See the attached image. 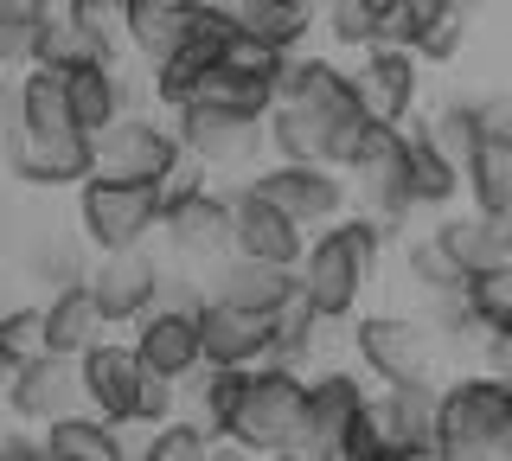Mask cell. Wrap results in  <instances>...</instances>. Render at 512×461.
<instances>
[{"label":"cell","instance_id":"obj_1","mask_svg":"<svg viewBox=\"0 0 512 461\" xmlns=\"http://www.w3.org/2000/svg\"><path fill=\"white\" fill-rule=\"evenodd\" d=\"M384 122L365 109L352 65L340 58H314L295 52L282 77V103L269 109V148L276 161H320V167H346L372 148V135Z\"/></svg>","mask_w":512,"mask_h":461},{"label":"cell","instance_id":"obj_2","mask_svg":"<svg viewBox=\"0 0 512 461\" xmlns=\"http://www.w3.org/2000/svg\"><path fill=\"white\" fill-rule=\"evenodd\" d=\"M7 167H13L20 186H32V193H64V186H84L96 173V135L77 122L64 71H45V65L20 71Z\"/></svg>","mask_w":512,"mask_h":461},{"label":"cell","instance_id":"obj_3","mask_svg":"<svg viewBox=\"0 0 512 461\" xmlns=\"http://www.w3.org/2000/svg\"><path fill=\"white\" fill-rule=\"evenodd\" d=\"M384 231L378 218L346 212L340 225L314 231L308 257H301V295L314 301L320 321H359V301L378 289V263H384Z\"/></svg>","mask_w":512,"mask_h":461},{"label":"cell","instance_id":"obj_4","mask_svg":"<svg viewBox=\"0 0 512 461\" xmlns=\"http://www.w3.org/2000/svg\"><path fill=\"white\" fill-rule=\"evenodd\" d=\"M442 455L455 461H512V378L500 372H455L442 385Z\"/></svg>","mask_w":512,"mask_h":461},{"label":"cell","instance_id":"obj_5","mask_svg":"<svg viewBox=\"0 0 512 461\" xmlns=\"http://www.w3.org/2000/svg\"><path fill=\"white\" fill-rule=\"evenodd\" d=\"M160 244L186 269L192 282H205L224 257H237V205L231 186L205 180H173L167 186V218H160Z\"/></svg>","mask_w":512,"mask_h":461},{"label":"cell","instance_id":"obj_6","mask_svg":"<svg viewBox=\"0 0 512 461\" xmlns=\"http://www.w3.org/2000/svg\"><path fill=\"white\" fill-rule=\"evenodd\" d=\"M352 353H359V372L378 385H436L442 327L423 308H378L352 321Z\"/></svg>","mask_w":512,"mask_h":461},{"label":"cell","instance_id":"obj_7","mask_svg":"<svg viewBox=\"0 0 512 461\" xmlns=\"http://www.w3.org/2000/svg\"><path fill=\"white\" fill-rule=\"evenodd\" d=\"M231 442H244L250 455H282L308 436V372L295 365H250V385L237 397V417L224 429Z\"/></svg>","mask_w":512,"mask_h":461},{"label":"cell","instance_id":"obj_8","mask_svg":"<svg viewBox=\"0 0 512 461\" xmlns=\"http://www.w3.org/2000/svg\"><path fill=\"white\" fill-rule=\"evenodd\" d=\"M167 218V186L148 180H109V173H90L77 186V231L90 237V250H135L148 244Z\"/></svg>","mask_w":512,"mask_h":461},{"label":"cell","instance_id":"obj_9","mask_svg":"<svg viewBox=\"0 0 512 461\" xmlns=\"http://www.w3.org/2000/svg\"><path fill=\"white\" fill-rule=\"evenodd\" d=\"M173 122H180L186 161L205 167V173H256V167L276 161V148H269V116H256V109L192 103Z\"/></svg>","mask_w":512,"mask_h":461},{"label":"cell","instance_id":"obj_10","mask_svg":"<svg viewBox=\"0 0 512 461\" xmlns=\"http://www.w3.org/2000/svg\"><path fill=\"white\" fill-rule=\"evenodd\" d=\"M186 167V141L173 116H154V109H128L116 129L96 135V173L109 180H148V186H173Z\"/></svg>","mask_w":512,"mask_h":461},{"label":"cell","instance_id":"obj_11","mask_svg":"<svg viewBox=\"0 0 512 461\" xmlns=\"http://www.w3.org/2000/svg\"><path fill=\"white\" fill-rule=\"evenodd\" d=\"M352 212H365V218H378L384 231H404L423 205H416L410 193V135L404 129H384L372 135V148L352 161Z\"/></svg>","mask_w":512,"mask_h":461},{"label":"cell","instance_id":"obj_12","mask_svg":"<svg viewBox=\"0 0 512 461\" xmlns=\"http://www.w3.org/2000/svg\"><path fill=\"white\" fill-rule=\"evenodd\" d=\"M269 199L295 218L301 231H327L352 212V173L346 167H320V161H269L250 173Z\"/></svg>","mask_w":512,"mask_h":461},{"label":"cell","instance_id":"obj_13","mask_svg":"<svg viewBox=\"0 0 512 461\" xmlns=\"http://www.w3.org/2000/svg\"><path fill=\"white\" fill-rule=\"evenodd\" d=\"M90 289L96 301H103V314H109V327H135L141 314H154L160 301H167V263L154 257L148 244H135V250H103L90 269Z\"/></svg>","mask_w":512,"mask_h":461},{"label":"cell","instance_id":"obj_14","mask_svg":"<svg viewBox=\"0 0 512 461\" xmlns=\"http://www.w3.org/2000/svg\"><path fill=\"white\" fill-rule=\"evenodd\" d=\"M135 353L148 359V372L173 378V385L199 378V372H205V327H199V301H160L154 314H141V321H135Z\"/></svg>","mask_w":512,"mask_h":461},{"label":"cell","instance_id":"obj_15","mask_svg":"<svg viewBox=\"0 0 512 461\" xmlns=\"http://www.w3.org/2000/svg\"><path fill=\"white\" fill-rule=\"evenodd\" d=\"M84 410H96L103 423L141 417V391H148V359L135 353V340H96L84 359Z\"/></svg>","mask_w":512,"mask_h":461},{"label":"cell","instance_id":"obj_16","mask_svg":"<svg viewBox=\"0 0 512 461\" xmlns=\"http://www.w3.org/2000/svg\"><path fill=\"white\" fill-rule=\"evenodd\" d=\"M352 84H359L365 109H372L378 122H410L416 103H423V58L410 52V45H372V52H352Z\"/></svg>","mask_w":512,"mask_h":461},{"label":"cell","instance_id":"obj_17","mask_svg":"<svg viewBox=\"0 0 512 461\" xmlns=\"http://www.w3.org/2000/svg\"><path fill=\"white\" fill-rule=\"evenodd\" d=\"M231 205H237V257L301 269V257H308V244H314V231H301L295 218H288L282 205L250 180V173L231 186Z\"/></svg>","mask_w":512,"mask_h":461},{"label":"cell","instance_id":"obj_18","mask_svg":"<svg viewBox=\"0 0 512 461\" xmlns=\"http://www.w3.org/2000/svg\"><path fill=\"white\" fill-rule=\"evenodd\" d=\"M7 404L20 423H58L71 417V410H84V372H77V359L64 353H45V359H26V365H7Z\"/></svg>","mask_w":512,"mask_h":461},{"label":"cell","instance_id":"obj_19","mask_svg":"<svg viewBox=\"0 0 512 461\" xmlns=\"http://www.w3.org/2000/svg\"><path fill=\"white\" fill-rule=\"evenodd\" d=\"M372 417H378L384 449H391L397 461H423V455L442 449V436H436L442 385H384L378 404H372Z\"/></svg>","mask_w":512,"mask_h":461},{"label":"cell","instance_id":"obj_20","mask_svg":"<svg viewBox=\"0 0 512 461\" xmlns=\"http://www.w3.org/2000/svg\"><path fill=\"white\" fill-rule=\"evenodd\" d=\"M199 327H205V365H269L276 314H256V308H237V301L199 295Z\"/></svg>","mask_w":512,"mask_h":461},{"label":"cell","instance_id":"obj_21","mask_svg":"<svg viewBox=\"0 0 512 461\" xmlns=\"http://www.w3.org/2000/svg\"><path fill=\"white\" fill-rule=\"evenodd\" d=\"M372 385H359V372H314L308 378V442H320V449H333L340 455L346 449V436L359 429V417L372 410Z\"/></svg>","mask_w":512,"mask_h":461},{"label":"cell","instance_id":"obj_22","mask_svg":"<svg viewBox=\"0 0 512 461\" xmlns=\"http://www.w3.org/2000/svg\"><path fill=\"white\" fill-rule=\"evenodd\" d=\"M199 289H212L218 301H237V308H256V314H282L288 301L301 295V269L256 263V257H224Z\"/></svg>","mask_w":512,"mask_h":461},{"label":"cell","instance_id":"obj_23","mask_svg":"<svg viewBox=\"0 0 512 461\" xmlns=\"http://www.w3.org/2000/svg\"><path fill=\"white\" fill-rule=\"evenodd\" d=\"M64 90H71V109L90 135L116 129V122L135 109V77L122 65H84V71H64Z\"/></svg>","mask_w":512,"mask_h":461},{"label":"cell","instance_id":"obj_24","mask_svg":"<svg viewBox=\"0 0 512 461\" xmlns=\"http://www.w3.org/2000/svg\"><path fill=\"white\" fill-rule=\"evenodd\" d=\"M442 244L461 257L468 276H487V269H512V218L500 212H461V218H442Z\"/></svg>","mask_w":512,"mask_h":461},{"label":"cell","instance_id":"obj_25","mask_svg":"<svg viewBox=\"0 0 512 461\" xmlns=\"http://www.w3.org/2000/svg\"><path fill=\"white\" fill-rule=\"evenodd\" d=\"M45 327H52V353H64V359H84L96 340H109V314L90 282H71V289L45 295Z\"/></svg>","mask_w":512,"mask_h":461},{"label":"cell","instance_id":"obj_26","mask_svg":"<svg viewBox=\"0 0 512 461\" xmlns=\"http://www.w3.org/2000/svg\"><path fill=\"white\" fill-rule=\"evenodd\" d=\"M32 65L45 71H84V65H116V39L109 33H90L84 20H71V13H52V20L39 26V39H32Z\"/></svg>","mask_w":512,"mask_h":461},{"label":"cell","instance_id":"obj_27","mask_svg":"<svg viewBox=\"0 0 512 461\" xmlns=\"http://www.w3.org/2000/svg\"><path fill=\"white\" fill-rule=\"evenodd\" d=\"M423 135L436 141V148L455 161L461 173H468L474 161H480V148H487V122H480V97H448V103H436V109H423Z\"/></svg>","mask_w":512,"mask_h":461},{"label":"cell","instance_id":"obj_28","mask_svg":"<svg viewBox=\"0 0 512 461\" xmlns=\"http://www.w3.org/2000/svg\"><path fill=\"white\" fill-rule=\"evenodd\" d=\"M224 7L237 13V26H244L250 39L276 45L288 58L301 52V39H308V26H314V0H224Z\"/></svg>","mask_w":512,"mask_h":461},{"label":"cell","instance_id":"obj_29","mask_svg":"<svg viewBox=\"0 0 512 461\" xmlns=\"http://www.w3.org/2000/svg\"><path fill=\"white\" fill-rule=\"evenodd\" d=\"M90 237H64V231H32V244H26V276L39 282V289H71V282H90Z\"/></svg>","mask_w":512,"mask_h":461},{"label":"cell","instance_id":"obj_30","mask_svg":"<svg viewBox=\"0 0 512 461\" xmlns=\"http://www.w3.org/2000/svg\"><path fill=\"white\" fill-rule=\"evenodd\" d=\"M404 282L416 289V301H436V295H448V289H461L468 282V269H461V257L442 244V231H416L410 244H404Z\"/></svg>","mask_w":512,"mask_h":461},{"label":"cell","instance_id":"obj_31","mask_svg":"<svg viewBox=\"0 0 512 461\" xmlns=\"http://www.w3.org/2000/svg\"><path fill=\"white\" fill-rule=\"evenodd\" d=\"M45 455L52 461H122L116 449V423H103L96 410H71V417L45 423Z\"/></svg>","mask_w":512,"mask_h":461},{"label":"cell","instance_id":"obj_32","mask_svg":"<svg viewBox=\"0 0 512 461\" xmlns=\"http://www.w3.org/2000/svg\"><path fill=\"white\" fill-rule=\"evenodd\" d=\"M250 385V365H205L199 378H186V404H192V417H199L212 436H224L237 417V397H244Z\"/></svg>","mask_w":512,"mask_h":461},{"label":"cell","instance_id":"obj_33","mask_svg":"<svg viewBox=\"0 0 512 461\" xmlns=\"http://www.w3.org/2000/svg\"><path fill=\"white\" fill-rule=\"evenodd\" d=\"M468 199L480 205V212L512 218V135H487L480 161L468 167Z\"/></svg>","mask_w":512,"mask_h":461},{"label":"cell","instance_id":"obj_34","mask_svg":"<svg viewBox=\"0 0 512 461\" xmlns=\"http://www.w3.org/2000/svg\"><path fill=\"white\" fill-rule=\"evenodd\" d=\"M320 327H333V321H320L314 301H308V295H295V301H288V308L276 314V346H269V359H276V365H295V372H301V365L314 359Z\"/></svg>","mask_w":512,"mask_h":461},{"label":"cell","instance_id":"obj_35","mask_svg":"<svg viewBox=\"0 0 512 461\" xmlns=\"http://www.w3.org/2000/svg\"><path fill=\"white\" fill-rule=\"evenodd\" d=\"M327 39L340 45V52H372V45H384V13L372 7V0H327Z\"/></svg>","mask_w":512,"mask_h":461},{"label":"cell","instance_id":"obj_36","mask_svg":"<svg viewBox=\"0 0 512 461\" xmlns=\"http://www.w3.org/2000/svg\"><path fill=\"white\" fill-rule=\"evenodd\" d=\"M52 0H0V58L7 65H32V39H39V26L52 20Z\"/></svg>","mask_w":512,"mask_h":461},{"label":"cell","instance_id":"obj_37","mask_svg":"<svg viewBox=\"0 0 512 461\" xmlns=\"http://www.w3.org/2000/svg\"><path fill=\"white\" fill-rule=\"evenodd\" d=\"M52 353V327H45V301L39 308H13L0 321V359L7 365H26V359H45Z\"/></svg>","mask_w":512,"mask_h":461},{"label":"cell","instance_id":"obj_38","mask_svg":"<svg viewBox=\"0 0 512 461\" xmlns=\"http://www.w3.org/2000/svg\"><path fill=\"white\" fill-rule=\"evenodd\" d=\"M212 442H218V436H212L199 417H173V423L154 429L148 461H205V455H212Z\"/></svg>","mask_w":512,"mask_h":461},{"label":"cell","instance_id":"obj_39","mask_svg":"<svg viewBox=\"0 0 512 461\" xmlns=\"http://www.w3.org/2000/svg\"><path fill=\"white\" fill-rule=\"evenodd\" d=\"M64 13L84 20L90 33H109V39H122V26H128V0H64Z\"/></svg>","mask_w":512,"mask_h":461},{"label":"cell","instance_id":"obj_40","mask_svg":"<svg viewBox=\"0 0 512 461\" xmlns=\"http://www.w3.org/2000/svg\"><path fill=\"white\" fill-rule=\"evenodd\" d=\"M480 359H487V372L512 378V314H506V321H493V327H487V346H480Z\"/></svg>","mask_w":512,"mask_h":461},{"label":"cell","instance_id":"obj_41","mask_svg":"<svg viewBox=\"0 0 512 461\" xmlns=\"http://www.w3.org/2000/svg\"><path fill=\"white\" fill-rule=\"evenodd\" d=\"M0 461H52V455H45V436H26V429H13V436L0 442Z\"/></svg>","mask_w":512,"mask_h":461},{"label":"cell","instance_id":"obj_42","mask_svg":"<svg viewBox=\"0 0 512 461\" xmlns=\"http://www.w3.org/2000/svg\"><path fill=\"white\" fill-rule=\"evenodd\" d=\"M269 461H340V455H333V449H320V442H308V436H301L295 449H282V455H269Z\"/></svg>","mask_w":512,"mask_h":461},{"label":"cell","instance_id":"obj_43","mask_svg":"<svg viewBox=\"0 0 512 461\" xmlns=\"http://www.w3.org/2000/svg\"><path fill=\"white\" fill-rule=\"evenodd\" d=\"M205 461H263V455H250V449H244V442H231V436H218V442H212V455H205Z\"/></svg>","mask_w":512,"mask_h":461},{"label":"cell","instance_id":"obj_44","mask_svg":"<svg viewBox=\"0 0 512 461\" xmlns=\"http://www.w3.org/2000/svg\"><path fill=\"white\" fill-rule=\"evenodd\" d=\"M372 7L384 13V20H391V13H397V7H410V0H372Z\"/></svg>","mask_w":512,"mask_h":461},{"label":"cell","instance_id":"obj_45","mask_svg":"<svg viewBox=\"0 0 512 461\" xmlns=\"http://www.w3.org/2000/svg\"><path fill=\"white\" fill-rule=\"evenodd\" d=\"M423 461H455V455H442V449H436V455H423Z\"/></svg>","mask_w":512,"mask_h":461}]
</instances>
